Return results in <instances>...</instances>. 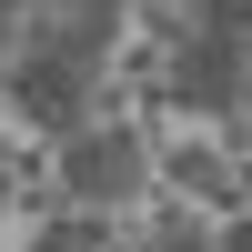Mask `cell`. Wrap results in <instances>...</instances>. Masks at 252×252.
<instances>
[{
  "label": "cell",
  "mask_w": 252,
  "mask_h": 252,
  "mask_svg": "<svg viewBox=\"0 0 252 252\" xmlns=\"http://www.w3.org/2000/svg\"><path fill=\"white\" fill-rule=\"evenodd\" d=\"M0 202H10V182H0Z\"/></svg>",
  "instance_id": "8fae6325"
},
{
  "label": "cell",
  "mask_w": 252,
  "mask_h": 252,
  "mask_svg": "<svg viewBox=\"0 0 252 252\" xmlns=\"http://www.w3.org/2000/svg\"><path fill=\"white\" fill-rule=\"evenodd\" d=\"M40 252H111V242H101L91 222H51V232H40Z\"/></svg>",
  "instance_id": "52a82bcc"
},
{
  "label": "cell",
  "mask_w": 252,
  "mask_h": 252,
  "mask_svg": "<svg viewBox=\"0 0 252 252\" xmlns=\"http://www.w3.org/2000/svg\"><path fill=\"white\" fill-rule=\"evenodd\" d=\"M202 10V31H222V40H252V0H192Z\"/></svg>",
  "instance_id": "8992f818"
},
{
  "label": "cell",
  "mask_w": 252,
  "mask_h": 252,
  "mask_svg": "<svg viewBox=\"0 0 252 252\" xmlns=\"http://www.w3.org/2000/svg\"><path fill=\"white\" fill-rule=\"evenodd\" d=\"M61 10H71V20H111L121 0H61Z\"/></svg>",
  "instance_id": "ba28073f"
},
{
  "label": "cell",
  "mask_w": 252,
  "mask_h": 252,
  "mask_svg": "<svg viewBox=\"0 0 252 252\" xmlns=\"http://www.w3.org/2000/svg\"><path fill=\"white\" fill-rule=\"evenodd\" d=\"M141 252H212V242H202V222H192V212H161L152 232H141Z\"/></svg>",
  "instance_id": "5b68a950"
},
{
  "label": "cell",
  "mask_w": 252,
  "mask_h": 252,
  "mask_svg": "<svg viewBox=\"0 0 252 252\" xmlns=\"http://www.w3.org/2000/svg\"><path fill=\"white\" fill-rule=\"evenodd\" d=\"M61 182H71L81 202H131L141 192V131H121V121H101V131H71V152H61Z\"/></svg>",
  "instance_id": "7a4b0ae2"
},
{
  "label": "cell",
  "mask_w": 252,
  "mask_h": 252,
  "mask_svg": "<svg viewBox=\"0 0 252 252\" xmlns=\"http://www.w3.org/2000/svg\"><path fill=\"white\" fill-rule=\"evenodd\" d=\"M242 91H252V40H242Z\"/></svg>",
  "instance_id": "30bf717a"
},
{
  "label": "cell",
  "mask_w": 252,
  "mask_h": 252,
  "mask_svg": "<svg viewBox=\"0 0 252 252\" xmlns=\"http://www.w3.org/2000/svg\"><path fill=\"white\" fill-rule=\"evenodd\" d=\"M172 182H182V192H212V202H232V172H222L212 152H172Z\"/></svg>",
  "instance_id": "277c9868"
},
{
  "label": "cell",
  "mask_w": 252,
  "mask_h": 252,
  "mask_svg": "<svg viewBox=\"0 0 252 252\" xmlns=\"http://www.w3.org/2000/svg\"><path fill=\"white\" fill-rule=\"evenodd\" d=\"M161 101H172V111H232V101H242V40H222V31H192V40H172Z\"/></svg>",
  "instance_id": "6da1fadb"
},
{
  "label": "cell",
  "mask_w": 252,
  "mask_h": 252,
  "mask_svg": "<svg viewBox=\"0 0 252 252\" xmlns=\"http://www.w3.org/2000/svg\"><path fill=\"white\" fill-rule=\"evenodd\" d=\"M10 101H20V121H40V131H91V71H71V61H51V51H20V71H10Z\"/></svg>",
  "instance_id": "3957f363"
},
{
  "label": "cell",
  "mask_w": 252,
  "mask_h": 252,
  "mask_svg": "<svg viewBox=\"0 0 252 252\" xmlns=\"http://www.w3.org/2000/svg\"><path fill=\"white\" fill-rule=\"evenodd\" d=\"M222 252H252V212H242V222H232V232H222Z\"/></svg>",
  "instance_id": "9c48e42d"
}]
</instances>
